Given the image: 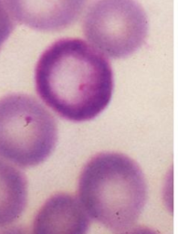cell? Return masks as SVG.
I'll return each mask as SVG.
<instances>
[{"instance_id":"9","label":"cell","mask_w":178,"mask_h":234,"mask_svg":"<svg viewBox=\"0 0 178 234\" xmlns=\"http://www.w3.org/2000/svg\"><path fill=\"white\" fill-rule=\"evenodd\" d=\"M9 225L7 227H4L1 228V230H0V234H30V230H27V229H23L21 226H13Z\"/></svg>"},{"instance_id":"1","label":"cell","mask_w":178,"mask_h":234,"mask_svg":"<svg viewBox=\"0 0 178 234\" xmlns=\"http://www.w3.org/2000/svg\"><path fill=\"white\" fill-rule=\"evenodd\" d=\"M37 94L46 107L71 123L95 119L112 97L110 61L86 41L65 38L40 55L35 68Z\"/></svg>"},{"instance_id":"3","label":"cell","mask_w":178,"mask_h":234,"mask_svg":"<svg viewBox=\"0 0 178 234\" xmlns=\"http://www.w3.org/2000/svg\"><path fill=\"white\" fill-rule=\"evenodd\" d=\"M57 120L42 102L26 93L0 98V157L19 168L41 165L54 152Z\"/></svg>"},{"instance_id":"4","label":"cell","mask_w":178,"mask_h":234,"mask_svg":"<svg viewBox=\"0 0 178 234\" xmlns=\"http://www.w3.org/2000/svg\"><path fill=\"white\" fill-rule=\"evenodd\" d=\"M82 31L101 54L111 59H124L144 43L148 19L136 0H94L83 17Z\"/></svg>"},{"instance_id":"7","label":"cell","mask_w":178,"mask_h":234,"mask_svg":"<svg viewBox=\"0 0 178 234\" xmlns=\"http://www.w3.org/2000/svg\"><path fill=\"white\" fill-rule=\"evenodd\" d=\"M29 199V182L21 168L0 157V229L15 224Z\"/></svg>"},{"instance_id":"5","label":"cell","mask_w":178,"mask_h":234,"mask_svg":"<svg viewBox=\"0 0 178 234\" xmlns=\"http://www.w3.org/2000/svg\"><path fill=\"white\" fill-rule=\"evenodd\" d=\"M20 24L42 32L66 30L78 21L87 0H5Z\"/></svg>"},{"instance_id":"2","label":"cell","mask_w":178,"mask_h":234,"mask_svg":"<svg viewBox=\"0 0 178 234\" xmlns=\"http://www.w3.org/2000/svg\"><path fill=\"white\" fill-rule=\"evenodd\" d=\"M77 197L91 220L123 233L143 213L148 186L143 169L132 157L105 151L90 157L82 167Z\"/></svg>"},{"instance_id":"8","label":"cell","mask_w":178,"mask_h":234,"mask_svg":"<svg viewBox=\"0 0 178 234\" xmlns=\"http://www.w3.org/2000/svg\"><path fill=\"white\" fill-rule=\"evenodd\" d=\"M16 23L5 0H0V50L14 31Z\"/></svg>"},{"instance_id":"6","label":"cell","mask_w":178,"mask_h":234,"mask_svg":"<svg viewBox=\"0 0 178 234\" xmlns=\"http://www.w3.org/2000/svg\"><path fill=\"white\" fill-rule=\"evenodd\" d=\"M91 220L77 196H50L35 214L30 234H88Z\"/></svg>"}]
</instances>
